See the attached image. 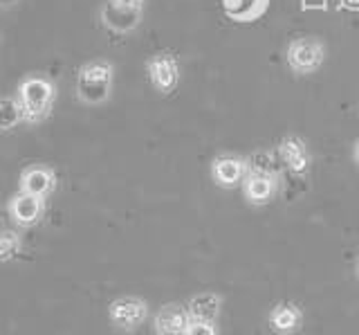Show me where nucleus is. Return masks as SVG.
Listing matches in <instances>:
<instances>
[{
  "label": "nucleus",
  "mask_w": 359,
  "mask_h": 335,
  "mask_svg": "<svg viewBox=\"0 0 359 335\" xmlns=\"http://www.w3.org/2000/svg\"><path fill=\"white\" fill-rule=\"evenodd\" d=\"M115 68L108 61H90L76 74V97L88 106H99L110 99Z\"/></svg>",
  "instance_id": "1"
},
{
  "label": "nucleus",
  "mask_w": 359,
  "mask_h": 335,
  "mask_svg": "<svg viewBox=\"0 0 359 335\" xmlns=\"http://www.w3.org/2000/svg\"><path fill=\"white\" fill-rule=\"evenodd\" d=\"M54 84L45 77H27L18 88V102L22 108V119L34 124L50 115L54 104Z\"/></svg>",
  "instance_id": "2"
},
{
  "label": "nucleus",
  "mask_w": 359,
  "mask_h": 335,
  "mask_svg": "<svg viewBox=\"0 0 359 335\" xmlns=\"http://www.w3.org/2000/svg\"><path fill=\"white\" fill-rule=\"evenodd\" d=\"M285 61L290 65V70L299 77L314 74L325 61L323 41L314 37H299L294 41H290V46L285 50Z\"/></svg>",
  "instance_id": "3"
},
{
  "label": "nucleus",
  "mask_w": 359,
  "mask_h": 335,
  "mask_svg": "<svg viewBox=\"0 0 359 335\" xmlns=\"http://www.w3.org/2000/svg\"><path fill=\"white\" fill-rule=\"evenodd\" d=\"M144 0H106L101 7V23L110 32L128 34L142 23Z\"/></svg>",
  "instance_id": "4"
},
{
  "label": "nucleus",
  "mask_w": 359,
  "mask_h": 335,
  "mask_svg": "<svg viewBox=\"0 0 359 335\" xmlns=\"http://www.w3.org/2000/svg\"><path fill=\"white\" fill-rule=\"evenodd\" d=\"M108 317L117 329L135 331L146 322V317H149V304H146L142 297H135V295L119 297L108 306Z\"/></svg>",
  "instance_id": "5"
},
{
  "label": "nucleus",
  "mask_w": 359,
  "mask_h": 335,
  "mask_svg": "<svg viewBox=\"0 0 359 335\" xmlns=\"http://www.w3.org/2000/svg\"><path fill=\"white\" fill-rule=\"evenodd\" d=\"M146 70H149L151 84L155 86L157 93L168 95L175 91V86L180 81V63L173 52H168V50L155 52L153 57L146 61Z\"/></svg>",
  "instance_id": "6"
},
{
  "label": "nucleus",
  "mask_w": 359,
  "mask_h": 335,
  "mask_svg": "<svg viewBox=\"0 0 359 335\" xmlns=\"http://www.w3.org/2000/svg\"><path fill=\"white\" fill-rule=\"evenodd\" d=\"M278 160L283 162V166L294 176H306L312 166V153L308 149V144L303 138L299 136H285L283 140L278 142V149H276Z\"/></svg>",
  "instance_id": "7"
},
{
  "label": "nucleus",
  "mask_w": 359,
  "mask_h": 335,
  "mask_svg": "<svg viewBox=\"0 0 359 335\" xmlns=\"http://www.w3.org/2000/svg\"><path fill=\"white\" fill-rule=\"evenodd\" d=\"M247 178V158L233 153H220L211 162V180L222 189L241 187Z\"/></svg>",
  "instance_id": "8"
},
{
  "label": "nucleus",
  "mask_w": 359,
  "mask_h": 335,
  "mask_svg": "<svg viewBox=\"0 0 359 335\" xmlns=\"http://www.w3.org/2000/svg\"><path fill=\"white\" fill-rule=\"evenodd\" d=\"M189 322H191V317H189L187 304L171 301V304H164L155 313L153 329L157 335H184Z\"/></svg>",
  "instance_id": "9"
},
{
  "label": "nucleus",
  "mask_w": 359,
  "mask_h": 335,
  "mask_svg": "<svg viewBox=\"0 0 359 335\" xmlns=\"http://www.w3.org/2000/svg\"><path fill=\"white\" fill-rule=\"evenodd\" d=\"M243 196L250 205L263 207L267 203H272L278 194V178L272 176H258V173H247V178L241 185Z\"/></svg>",
  "instance_id": "10"
},
{
  "label": "nucleus",
  "mask_w": 359,
  "mask_h": 335,
  "mask_svg": "<svg viewBox=\"0 0 359 335\" xmlns=\"http://www.w3.org/2000/svg\"><path fill=\"white\" fill-rule=\"evenodd\" d=\"M267 324L276 335H294L303 327V310L294 301H278V304L269 310Z\"/></svg>",
  "instance_id": "11"
},
{
  "label": "nucleus",
  "mask_w": 359,
  "mask_h": 335,
  "mask_svg": "<svg viewBox=\"0 0 359 335\" xmlns=\"http://www.w3.org/2000/svg\"><path fill=\"white\" fill-rule=\"evenodd\" d=\"M43 211H45V198L18 192L14 198L9 200V214L20 228L36 225V223L43 218Z\"/></svg>",
  "instance_id": "12"
},
{
  "label": "nucleus",
  "mask_w": 359,
  "mask_h": 335,
  "mask_svg": "<svg viewBox=\"0 0 359 335\" xmlns=\"http://www.w3.org/2000/svg\"><path fill=\"white\" fill-rule=\"evenodd\" d=\"M222 304L224 297L213 293V290H205V293H198L187 301V310L189 317L196 322H216L222 315Z\"/></svg>",
  "instance_id": "13"
},
{
  "label": "nucleus",
  "mask_w": 359,
  "mask_h": 335,
  "mask_svg": "<svg viewBox=\"0 0 359 335\" xmlns=\"http://www.w3.org/2000/svg\"><path fill=\"white\" fill-rule=\"evenodd\" d=\"M56 187V176L48 166H27L20 176V192L39 196V198H48Z\"/></svg>",
  "instance_id": "14"
},
{
  "label": "nucleus",
  "mask_w": 359,
  "mask_h": 335,
  "mask_svg": "<svg viewBox=\"0 0 359 335\" xmlns=\"http://www.w3.org/2000/svg\"><path fill=\"white\" fill-rule=\"evenodd\" d=\"M267 7V0H224V12L233 20H254Z\"/></svg>",
  "instance_id": "15"
},
{
  "label": "nucleus",
  "mask_w": 359,
  "mask_h": 335,
  "mask_svg": "<svg viewBox=\"0 0 359 335\" xmlns=\"http://www.w3.org/2000/svg\"><path fill=\"white\" fill-rule=\"evenodd\" d=\"M247 173L280 178L276 155L272 151H254L252 155H247Z\"/></svg>",
  "instance_id": "16"
},
{
  "label": "nucleus",
  "mask_w": 359,
  "mask_h": 335,
  "mask_svg": "<svg viewBox=\"0 0 359 335\" xmlns=\"http://www.w3.org/2000/svg\"><path fill=\"white\" fill-rule=\"evenodd\" d=\"M22 121V108L18 99L3 97L0 99V131H11Z\"/></svg>",
  "instance_id": "17"
},
{
  "label": "nucleus",
  "mask_w": 359,
  "mask_h": 335,
  "mask_svg": "<svg viewBox=\"0 0 359 335\" xmlns=\"http://www.w3.org/2000/svg\"><path fill=\"white\" fill-rule=\"evenodd\" d=\"M20 252V237L16 232H0V263H5Z\"/></svg>",
  "instance_id": "18"
},
{
  "label": "nucleus",
  "mask_w": 359,
  "mask_h": 335,
  "mask_svg": "<svg viewBox=\"0 0 359 335\" xmlns=\"http://www.w3.org/2000/svg\"><path fill=\"white\" fill-rule=\"evenodd\" d=\"M184 335H220L216 322H196L191 320Z\"/></svg>",
  "instance_id": "19"
},
{
  "label": "nucleus",
  "mask_w": 359,
  "mask_h": 335,
  "mask_svg": "<svg viewBox=\"0 0 359 335\" xmlns=\"http://www.w3.org/2000/svg\"><path fill=\"white\" fill-rule=\"evenodd\" d=\"M353 160H355V164L359 166V138H357L355 147H353Z\"/></svg>",
  "instance_id": "20"
},
{
  "label": "nucleus",
  "mask_w": 359,
  "mask_h": 335,
  "mask_svg": "<svg viewBox=\"0 0 359 335\" xmlns=\"http://www.w3.org/2000/svg\"><path fill=\"white\" fill-rule=\"evenodd\" d=\"M355 275H357V279H359V256H357V261H355Z\"/></svg>",
  "instance_id": "21"
}]
</instances>
